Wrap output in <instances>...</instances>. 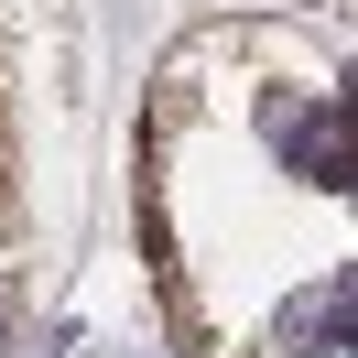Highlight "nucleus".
I'll use <instances>...</instances> for the list:
<instances>
[{"label":"nucleus","instance_id":"nucleus-1","mask_svg":"<svg viewBox=\"0 0 358 358\" xmlns=\"http://www.w3.org/2000/svg\"><path fill=\"white\" fill-rule=\"evenodd\" d=\"M0 336H11V315H0Z\"/></svg>","mask_w":358,"mask_h":358}]
</instances>
